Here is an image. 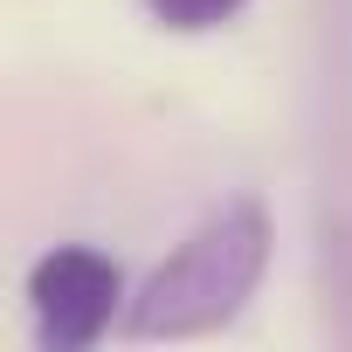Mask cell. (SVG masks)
<instances>
[{"mask_svg": "<svg viewBox=\"0 0 352 352\" xmlns=\"http://www.w3.org/2000/svg\"><path fill=\"white\" fill-rule=\"evenodd\" d=\"M235 8H242V0H152V14L173 21V28H214V21H228Z\"/></svg>", "mask_w": 352, "mask_h": 352, "instance_id": "obj_3", "label": "cell"}, {"mask_svg": "<svg viewBox=\"0 0 352 352\" xmlns=\"http://www.w3.org/2000/svg\"><path fill=\"white\" fill-rule=\"evenodd\" d=\"M263 256H270V228L256 208H228L221 221H208L180 256H173L152 283H145V304H138V331H166V338H187V331H208L221 324L263 276Z\"/></svg>", "mask_w": 352, "mask_h": 352, "instance_id": "obj_1", "label": "cell"}, {"mask_svg": "<svg viewBox=\"0 0 352 352\" xmlns=\"http://www.w3.org/2000/svg\"><path fill=\"white\" fill-rule=\"evenodd\" d=\"M28 297H35L42 338H56V345H90V338L111 324L118 270H111L104 256H90V249H56V256L35 263Z\"/></svg>", "mask_w": 352, "mask_h": 352, "instance_id": "obj_2", "label": "cell"}]
</instances>
